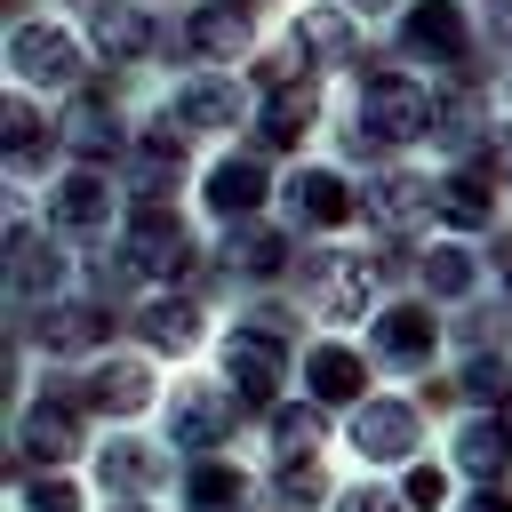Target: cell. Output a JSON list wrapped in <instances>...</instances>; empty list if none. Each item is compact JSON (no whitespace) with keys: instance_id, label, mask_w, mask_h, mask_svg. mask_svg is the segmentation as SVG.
<instances>
[{"instance_id":"277c9868","label":"cell","mask_w":512,"mask_h":512,"mask_svg":"<svg viewBox=\"0 0 512 512\" xmlns=\"http://www.w3.org/2000/svg\"><path fill=\"white\" fill-rule=\"evenodd\" d=\"M344 512H400V504H392V496H376V488H352V496H344Z\"/></svg>"},{"instance_id":"6da1fadb","label":"cell","mask_w":512,"mask_h":512,"mask_svg":"<svg viewBox=\"0 0 512 512\" xmlns=\"http://www.w3.org/2000/svg\"><path fill=\"white\" fill-rule=\"evenodd\" d=\"M360 296H368V280H360V264H344V256H320V280H312V304H320L328 320H344V312H360Z\"/></svg>"},{"instance_id":"3957f363","label":"cell","mask_w":512,"mask_h":512,"mask_svg":"<svg viewBox=\"0 0 512 512\" xmlns=\"http://www.w3.org/2000/svg\"><path fill=\"white\" fill-rule=\"evenodd\" d=\"M464 464H472V472H504V464H512V440H504L496 424H472V432H464Z\"/></svg>"},{"instance_id":"5b68a950","label":"cell","mask_w":512,"mask_h":512,"mask_svg":"<svg viewBox=\"0 0 512 512\" xmlns=\"http://www.w3.org/2000/svg\"><path fill=\"white\" fill-rule=\"evenodd\" d=\"M472 512H512V504H496V496H480V504H472Z\"/></svg>"},{"instance_id":"7a4b0ae2","label":"cell","mask_w":512,"mask_h":512,"mask_svg":"<svg viewBox=\"0 0 512 512\" xmlns=\"http://www.w3.org/2000/svg\"><path fill=\"white\" fill-rule=\"evenodd\" d=\"M168 424H184V440H216L224 408L208 400V384H184V400H176V416H168Z\"/></svg>"}]
</instances>
